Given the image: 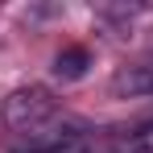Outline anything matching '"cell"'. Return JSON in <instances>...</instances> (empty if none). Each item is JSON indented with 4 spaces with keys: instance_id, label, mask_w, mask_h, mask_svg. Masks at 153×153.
I'll return each instance as SVG.
<instances>
[{
    "instance_id": "cell-3",
    "label": "cell",
    "mask_w": 153,
    "mask_h": 153,
    "mask_svg": "<svg viewBox=\"0 0 153 153\" xmlns=\"http://www.w3.org/2000/svg\"><path fill=\"white\" fill-rule=\"evenodd\" d=\"M112 87L120 91V95H153V54H149V62H137V66H124L120 75L112 79Z\"/></svg>"
},
{
    "instance_id": "cell-1",
    "label": "cell",
    "mask_w": 153,
    "mask_h": 153,
    "mask_svg": "<svg viewBox=\"0 0 153 153\" xmlns=\"http://www.w3.org/2000/svg\"><path fill=\"white\" fill-rule=\"evenodd\" d=\"M54 116H58V100H54L46 87H17L4 100V124L13 128V132H25V137L50 128Z\"/></svg>"
},
{
    "instance_id": "cell-2",
    "label": "cell",
    "mask_w": 153,
    "mask_h": 153,
    "mask_svg": "<svg viewBox=\"0 0 153 153\" xmlns=\"http://www.w3.org/2000/svg\"><path fill=\"white\" fill-rule=\"evenodd\" d=\"M13 153H95V145L75 124H50L42 132H33V137H25Z\"/></svg>"
},
{
    "instance_id": "cell-5",
    "label": "cell",
    "mask_w": 153,
    "mask_h": 153,
    "mask_svg": "<svg viewBox=\"0 0 153 153\" xmlns=\"http://www.w3.org/2000/svg\"><path fill=\"white\" fill-rule=\"evenodd\" d=\"M112 153H153V120L141 124V128H132L128 137H120L112 145Z\"/></svg>"
},
{
    "instance_id": "cell-4",
    "label": "cell",
    "mask_w": 153,
    "mask_h": 153,
    "mask_svg": "<svg viewBox=\"0 0 153 153\" xmlns=\"http://www.w3.org/2000/svg\"><path fill=\"white\" fill-rule=\"evenodd\" d=\"M87 66H91V50L87 46H66V50H58V58H54V75L58 79H83Z\"/></svg>"
}]
</instances>
